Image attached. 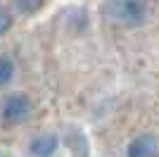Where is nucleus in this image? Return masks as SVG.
<instances>
[{
	"label": "nucleus",
	"instance_id": "nucleus-1",
	"mask_svg": "<svg viewBox=\"0 0 159 157\" xmlns=\"http://www.w3.org/2000/svg\"><path fill=\"white\" fill-rule=\"evenodd\" d=\"M107 12L124 26H140L147 19V2L145 0H109Z\"/></svg>",
	"mask_w": 159,
	"mask_h": 157
},
{
	"label": "nucleus",
	"instance_id": "nucleus-2",
	"mask_svg": "<svg viewBox=\"0 0 159 157\" xmlns=\"http://www.w3.org/2000/svg\"><path fill=\"white\" fill-rule=\"evenodd\" d=\"M31 112V100L24 93H7L2 98V121L7 126H14L24 121Z\"/></svg>",
	"mask_w": 159,
	"mask_h": 157
},
{
	"label": "nucleus",
	"instance_id": "nucleus-3",
	"mask_svg": "<svg viewBox=\"0 0 159 157\" xmlns=\"http://www.w3.org/2000/svg\"><path fill=\"white\" fill-rule=\"evenodd\" d=\"M126 157H159V143L150 133H140L128 143Z\"/></svg>",
	"mask_w": 159,
	"mask_h": 157
},
{
	"label": "nucleus",
	"instance_id": "nucleus-4",
	"mask_svg": "<svg viewBox=\"0 0 159 157\" xmlns=\"http://www.w3.org/2000/svg\"><path fill=\"white\" fill-rule=\"evenodd\" d=\"M57 145H60V140H57V136H52V133H43V136L33 138L31 140V155L33 157H52L55 152H57Z\"/></svg>",
	"mask_w": 159,
	"mask_h": 157
},
{
	"label": "nucleus",
	"instance_id": "nucleus-5",
	"mask_svg": "<svg viewBox=\"0 0 159 157\" xmlns=\"http://www.w3.org/2000/svg\"><path fill=\"white\" fill-rule=\"evenodd\" d=\"M14 76V62L10 55H2L0 57V86H7Z\"/></svg>",
	"mask_w": 159,
	"mask_h": 157
},
{
	"label": "nucleus",
	"instance_id": "nucleus-6",
	"mask_svg": "<svg viewBox=\"0 0 159 157\" xmlns=\"http://www.w3.org/2000/svg\"><path fill=\"white\" fill-rule=\"evenodd\" d=\"M14 7L24 14H33L43 7V0H14Z\"/></svg>",
	"mask_w": 159,
	"mask_h": 157
},
{
	"label": "nucleus",
	"instance_id": "nucleus-7",
	"mask_svg": "<svg viewBox=\"0 0 159 157\" xmlns=\"http://www.w3.org/2000/svg\"><path fill=\"white\" fill-rule=\"evenodd\" d=\"M10 26H12V17H10V12H2V31H10Z\"/></svg>",
	"mask_w": 159,
	"mask_h": 157
}]
</instances>
